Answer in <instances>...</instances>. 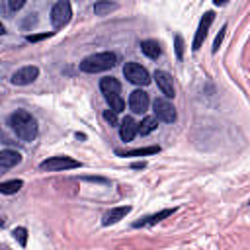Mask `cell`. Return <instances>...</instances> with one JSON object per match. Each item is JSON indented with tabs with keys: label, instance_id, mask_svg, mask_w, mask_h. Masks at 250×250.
<instances>
[{
	"label": "cell",
	"instance_id": "8992f818",
	"mask_svg": "<svg viewBox=\"0 0 250 250\" xmlns=\"http://www.w3.org/2000/svg\"><path fill=\"white\" fill-rule=\"evenodd\" d=\"M152 109H154V117L164 121V123H174L176 121V107L172 105V102H168V98H156L152 102Z\"/></svg>",
	"mask_w": 250,
	"mask_h": 250
},
{
	"label": "cell",
	"instance_id": "d6986e66",
	"mask_svg": "<svg viewBox=\"0 0 250 250\" xmlns=\"http://www.w3.org/2000/svg\"><path fill=\"white\" fill-rule=\"evenodd\" d=\"M156 127H158V119H156V117H145V119L139 123V133H141V135H148V133H152Z\"/></svg>",
	"mask_w": 250,
	"mask_h": 250
},
{
	"label": "cell",
	"instance_id": "ffe728a7",
	"mask_svg": "<svg viewBox=\"0 0 250 250\" xmlns=\"http://www.w3.org/2000/svg\"><path fill=\"white\" fill-rule=\"evenodd\" d=\"M115 8H117V4H113V2H96L94 4V14L104 16V14H107V12L115 10Z\"/></svg>",
	"mask_w": 250,
	"mask_h": 250
},
{
	"label": "cell",
	"instance_id": "6da1fadb",
	"mask_svg": "<svg viewBox=\"0 0 250 250\" xmlns=\"http://www.w3.org/2000/svg\"><path fill=\"white\" fill-rule=\"evenodd\" d=\"M8 125L12 127V131L23 141V143H29L37 137V121L35 117L25 111V109H16L10 117H8Z\"/></svg>",
	"mask_w": 250,
	"mask_h": 250
},
{
	"label": "cell",
	"instance_id": "484cf974",
	"mask_svg": "<svg viewBox=\"0 0 250 250\" xmlns=\"http://www.w3.org/2000/svg\"><path fill=\"white\" fill-rule=\"evenodd\" d=\"M23 4H25L23 0H18V2H16V0H10V2H8V6H10V10H20V8L23 6Z\"/></svg>",
	"mask_w": 250,
	"mask_h": 250
},
{
	"label": "cell",
	"instance_id": "9c48e42d",
	"mask_svg": "<svg viewBox=\"0 0 250 250\" xmlns=\"http://www.w3.org/2000/svg\"><path fill=\"white\" fill-rule=\"evenodd\" d=\"M148 94L145 90H133L131 96H129V107L133 113H145L148 109Z\"/></svg>",
	"mask_w": 250,
	"mask_h": 250
},
{
	"label": "cell",
	"instance_id": "4316f807",
	"mask_svg": "<svg viewBox=\"0 0 250 250\" xmlns=\"http://www.w3.org/2000/svg\"><path fill=\"white\" fill-rule=\"evenodd\" d=\"M248 203H250V201H248Z\"/></svg>",
	"mask_w": 250,
	"mask_h": 250
},
{
	"label": "cell",
	"instance_id": "ba28073f",
	"mask_svg": "<svg viewBox=\"0 0 250 250\" xmlns=\"http://www.w3.org/2000/svg\"><path fill=\"white\" fill-rule=\"evenodd\" d=\"M39 76V68L29 64V66H21L20 70H16L12 74V84L16 86H25V84H31L35 78Z\"/></svg>",
	"mask_w": 250,
	"mask_h": 250
},
{
	"label": "cell",
	"instance_id": "d4e9b609",
	"mask_svg": "<svg viewBox=\"0 0 250 250\" xmlns=\"http://www.w3.org/2000/svg\"><path fill=\"white\" fill-rule=\"evenodd\" d=\"M51 33H39V35H27L25 39L27 41H31V43H35V41H41V39H45V37H49Z\"/></svg>",
	"mask_w": 250,
	"mask_h": 250
},
{
	"label": "cell",
	"instance_id": "9a60e30c",
	"mask_svg": "<svg viewBox=\"0 0 250 250\" xmlns=\"http://www.w3.org/2000/svg\"><path fill=\"white\" fill-rule=\"evenodd\" d=\"M100 90L104 96H109V94H115V92H121V84L113 78V76H105L100 80Z\"/></svg>",
	"mask_w": 250,
	"mask_h": 250
},
{
	"label": "cell",
	"instance_id": "2e32d148",
	"mask_svg": "<svg viewBox=\"0 0 250 250\" xmlns=\"http://www.w3.org/2000/svg\"><path fill=\"white\" fill-rule=\"evenodd\" d=\"M141 51H143L148 59H158V57H160V45H158L154 39L141 41Z\"/></svg>",
	"mask_w": 250,
	"mask_h": 250
},
{
	"label": "cell",
	"instance_id": "8fae6325",
	"mask_svg": "<svg viewBox=\"0 0 250 250\" xmlns=\"http://www.w3.org/2000/svg\"><path fill=\"white\" fill-rule=\"evenodd\" d=\"M172 213H176V207H172V209H162V211H158V213L146 215V217H143L141 221L133 223V227H135V229H139V227H150V225H156V223H160L162 219L170 217Z\"/></svg>",
	"mask_w": 250,
	"mask_h": 250
},
{
	"label": "cell",
	"instance_id": "7c38bea8",
	"mask_svg": "<svg viewBox=\"0 0 250 250\" xmlns=\"http://www.w3.org/2000/svg\"><path fill=\"white\" fill-rule=\"evenodd\" d=\"M154 78H156V84L160 88V92L166 96V98H174V84H172V76L164 70H156L154 72Z\"/></svg>",
	"mask_w": 250,
	"mask_h": 250
},
{
	"label": "cell",
	"instance_id": "7a4b0ae2",
	"mask_svg": "<svg viewBox=\"0 0 250 250\" xmlns=\"http://www.w3.org/2000/svg\"><path fill=\"white\" fill-rule=\"evenodd\" d=\"M115 62H117V55L115 53L102 51V53H94V55H88L86 59H82L80 70L88 72V74H96V72H104V70L113 68Z\"/></svg>",
	"mask_w": 250,
	"mask_h": 250
},
{
	"label": "cell",
	"instance_id": "30bf717a",
	"mask_svg": "<svg viewBox=\"0 0 250 250\" xmlns=\"http://www.w3.org/2000/svg\"><path fill=\"white\" fill-rule=\"evenodd\" d=\"M137 133H139V123H135L133 117H123V121L119 123V137L123 139V143L133 141Z\"/></svg>",
	"mask_w": 250,
	"mask_h": 250
},
{
	"label": "cell",
	"instance_id": "44dd1931",
	"mask_svg": "<svg viewBox=\"0 0 250 250\" xmlns=\"http://www.w3.org/2000/svg\"><path fill=\"white\" fill-rule=\"evenodd\" d=\"M14 238H18V242H20L21 246H25V244H27V230H25L23 227L14 229Z\"/></svg>",
	"mask_w": 250,
	"mask_h": 250
},
{
	"label": "cell",
	"instance_id": "7402d4cb",
	"mask_svg": "<svg viewBox=\"0 0 250 250\" xmlns=\"http://www.w3.org/2000/svg\"><path fill=\"white\" fill-rule=\"evenodd\" d=\"M174 43H176V57L182 61L184 59V39H182V35H176Z\"/></svg>",
	"mask_w": 250,
	"mask_h": 250
},
{
	"label": "cell",
	"instance_id": "cb8c5ba5",
	"mask_svg": "<svg viewBox=\"0 0 250 250\" xmlns=\"http://www.w3.org/2000/svg\"><path fill=\"white\" fill-rule=\"evenodd\" d=\"M104 119L109 123V125H117V113L115 111H104Z\"/></svg>",
	"mask_w": 250,
	"mask_h": 250
},
{
	"label": "cell",
	"instance_id": "5bb4252c",
	"mask_svg": "<svg viewBox=\"0 0 250 250\" xmlns=\"http://www.w3.org/2000/svg\"><path fill=\"white\" fill-rule=\"evenodd\" d=\"M21 162V154L18 150H10V148H4L0 152V168H12L16 164Z\"/></svg>",
	"mask_w": 250,
	"mask_h": 250
},
{
	"label": "cell",
	"instance_id": "603a6c76",
	"mask_svg": "<svg viewBox=\"0 0 250 250\" xmlns=\"http://www.w3.org/2000/svg\"><path fill=\"white\" fill-rule=\"evenodd\" d=\"M225 31H227V25H223V27H221V31H219V35L215 37V43H213V53H217V51H219V45H221V41H223V37H225Z\"/></svg>",
	"mask_w": 250,
	"mask_h": 250
},
{
	"label": "cell",
	"instance_id": "5b68a950",
	"mask_svg": "<svg viewBox=\"0 0 250 250\" xmlns=\"http://www.w3.org/2000/svg\"><path fill=\"white\" fill-rule=\"evenodd\" d=\"M123 74H125V78H127L131 84H137V86H146V84L150 82L148 70H146L145 66H141L139 62H133V61L125 62Z\"/></svg>",
	"mask_w": 250,
	"mask_h": 250
},
{
	"label": "cell",
	"instance_id": "e0dca14e",
	"mask_svg": "<svg viewBox=\"0 0 250 250\" xmlns=\"http://www.w3.org/2000/svg\"><path fill=\"white\" fill-rule=\"evenodd\" d=\"M21 186H23L21 180H8V182H2V184H0V193H4V195H12V193L20 191Z\"/></svg>",
	"mask_w": 250,
	"mask_h": 250
},
{
	"label": "cell",
	"instance_id": "277c9868",
	"mask_svg": "<svg viewBox=\"0 0 250 250\" xmlns=\"http://www.w3.org/2000/svg\"><path fill=\"white\" fill-rule=\"evenodd\" d=\"M72 18V6L68 0H59L53 10H51V21H53V27L55 29H61L64 27Z\"/></svg>",
	"mask_w": 250,
	"mask_h": 250
},
{
	"label": "cell",
	"instance_id": "ac0fdd59",
	"mask_svg": "<svg viewBox=\"0 0 250 250\" xmlns=\"http://www.w3.org/2000/svg\"><path fill=\"white\" fill-rule=\"evenodd\" d=\"M158 150H160V146H145V148H135V150H127V152L117 150V154H121V156H148V154H156Z\"/></svg>",
	"mask_w": 250,
	"mask_h": 250
},
{
	"label": "cell",
	"instance_id": "4fadbf2b",
	"mask_svg": "<svg viewBox=\"0 0 250 250\" xmlns=\"http://www.w3.org/2000/svg\"><path fill=\"white\" fill-rule=\"evenodd\" d=\"M129 211H131V207H129V205L113 207V209H109V211L104 215L102 223H104L105 227H107V225H113V223H119L121 219H125V215H129Z\"/></svg>",
	"mask_w": 250,
	"mask_h": 250
},
{
	"label": "cell",
	"instance_id": "52a82bcc",
	"mask_svg": "<svg viewBox=\"0 0 250 250\" xmlns=\"http://www.w3.org/2000/svg\"><path fill=\"white\" fill-rule=\"evenodd\" d=\"M213 20H215V14H213V12H205L203 18L199 20V25H197V31H195V35H193V43H191V49H193V51H199V49H201L203 39L207 37Z\"/></svg>",
	"mask_w": 250,
	"mask_h": 250
},
{
	"label": "cell",
	"instance_id": "3957f363",
	"mask_svg": "<svg viewBox=\"0 0 250 250\" xmlns=\"http://www.w3.org/2000/svg\"><path fill=\"white\" fill-rule=\"evenodd\" d=\"M41 170H47V172H62V170H72V168H80L82 164L70 156H51L47 160H43L41 164Z\"/></svg>",
	"mask_w": 250,
	"mask_h": 250
}]
</instances>
